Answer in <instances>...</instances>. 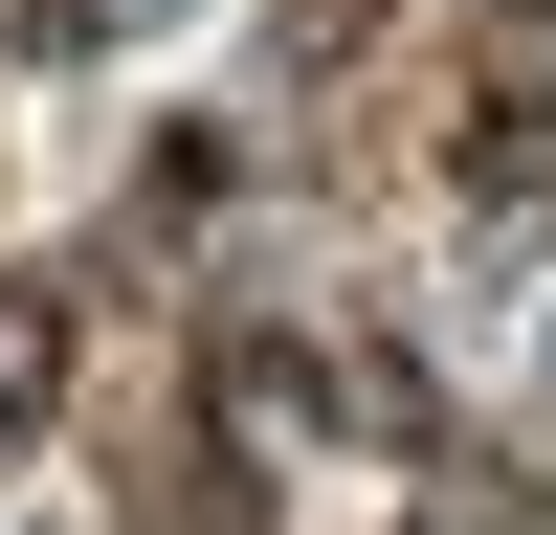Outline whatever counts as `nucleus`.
Returning <instances> with one entry per match:
<instances>
[{
  "label": "nucleus",
  "instance_id": "obj_2",
  "mask_svg": "<svg viewBox=\"0 0 556 535\" xmlns=\"http://www.w3.org/2000/svg\"><path fill=\"white\" fill-rule=\"evenodd\" d=\"M67 380H89V290L67 268H0V446L67 424Z\"/></svg>",
  "mask_w": 556,
  "mask_h": 535
},
{
  "label": "nucleus",
  "instance_id": "obj_4",
  "mask_svg": "<svg viewBox=\"0 0 556 535\" xmlns=\"http://www.w3.org/2000/svg\"><path fill=\"white\" fill-rule=\"evenodd\" d=\"M424 535H490V490H468V513H424Z\"/></svg>",
  "mask_w": 556,
  "mask_h": 535
},
{
  "label": "nucleus",
  "instance_id": "obj_3",
  "mask_svg": "<svg viewBox=\"0 0 556 535\" xmlns=\"http://www.w3.org/2000/svg\"><path fill=\"white\" fill-rule=\"evenodd\" d=\"M67 23H89V0H0V45H67Z\"/></svg>",
  "mask_w": 556,
  "mask_h": 535
},
{
  "label": "nucleus",
  "instance_id": "obj_1",
  "mask_svg": "<svg viewBox=\"0 0 556 535\" xmlns=\"http://www.w3.org/2000/svg\"><path fill=\"white\" fill-rule=\"evenodd\" d=\"M424 157H445L468 223L556 201V0H445L424 23Z\"/></svg>",
  "mask_w": 556,
  "mask_h": 535
}]
</instances>
